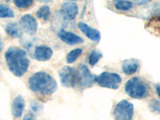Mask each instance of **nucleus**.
<instances>
[{"label": "nucleus", "mask_w": 160, "mask_h": 120, "mask_svg": "<svg viewBox=\"0 0 160 120\" xmlns=\"http://www.w3.org/2000/svg\"><path fill=\"white\" fill-rule=\"evenodd\" d=\"M15 13L9 6L6 4H0V18H13Z\"/></svg>", "instance_id": "17"}, {"label": "nucleus", "mask_w": 160, "mask_h": 120, "mask_svg": "<svg viewBox=\"0 0 160 120\" xmlns=\"http://www.w3.org/2000/svg\"><path fill=\"white\" fill-rule=\"evenodd\" d=\"M2 48H3V42H2V39L0 38V52H1V51L2 50Z\"/></svg>", "instance_id": "28"}, {"label": "nucleus", "mask_w": 160, "mask_h": 120, "mask_svg": "<svg viewBox=\"0 0 160 120\" xmlns=\"http://www.w3.org/2000/svg\"><path fill=\"white\" fill-rule=\"evenodd\" d=\"M114 6L116 9L120 10V11H129L133 8V3L131 1H115L114 2Z\"/></svg>", "instance_id": "19"}, {"label": "nucleus", "mask_w": 160, "mask_h": 120, "mask_svg": "<svg viewBox=\"0 0 160 120\" xmlns=\"http://www.w3.org/2000/svg\"><path fill=\"white\" fill-rule=\"evenodd\" d=\"M82 48H76V49L72 50V51H70L68 54V55H67V62H68V63H73V62H75V61L78 59V57L82 55Z\"/></svg>", "instance_id": "18"}, {"label": "nucleus", "mask_w": 160, "mask_h": 120, "mask_svg": "<svg viewBox=\"0 0 160 120\" xmlns=\"http://www.w3.org/2000/svg\"><path fill=\"white\" fill-rule=\"evenodd\" d=\"M19 24L21 28L29 35H34L38 30L37 20L30 14H26L22 16V18H20Z\"/></svg>", "instance_id": "8"}, {"label": "nucleus", "mask_w": 160, "mask_h": 120, "mask_svg": "<svg viewBox=\"0 0 160 120\" xmlns=\"http://www.w3.org/2000/svg\"><path fill=\"white\" fill-rule=\"evenodd\" d=\"M155 89H156V92L158 94V97L160 98V84H157L156 87H155Z\"/></svg>", "instance_id": "26"}, {"label": "nucleus", "mask_w": 160, "mask_h": 120, "mask_svg": "<svg viewBox=\"0 0 160 120\" xmlns=\"http://www.w3.org/2000/svg\"><path fill=\"white\" fill-rule=\"evenodd\" d=\"M148 108L151 110V112L158 115V114H160V101H158V99H155V98H153L149 102Z\"/></svg>", "instance_id": "21"}, {"label": "nucleus", "mask_w": 160, "mask_h": 120, "mask_svg": "<svg viewBox=\"0 0 160 120\" xmlns=\"http://www.w3.org/2000/svg\"><path fill=\"white\" fill-rule=\"evenodd\" d=\"M14 3L18 8H28L34 3V1L32 0H15L14 1Z\"/></svg>", "instance_id": "22"}, {"label": "nucleus", "mask_w": 160, "mask_h": 120, "mask_svg": "<svg viewBox=\"0 0 160 120\" xmlns=\"http://www.w3.org/2000/svg\"><path fill=\"white\" fill-rule=\"evenodd\" d=\"M95 82L101 88L117 90L122 82V78L117 73L104 71L96 76Z\"/></svg>", "instance_id": "5"}, {"label": "nucleus", "mask_w": 160, "mask_h": 120, "mask_svg": "<svg viewBox=\"0 0 160 120\" xmlns=\"http://www.w3.org/2000/svg\"><path fill=\"white\" fill-rule=\"evenodd\" d=\"M139 68V62L135 58H128L124 60L122 63V69L124 74L131 75L135 74Z\"/></svg>", "instance_id": "14"}, {"label": "nucleus", "mask_w": 160, "mask_h": 120, "mask_svg": "<svg viewBox=\"0 0 160 120\" xmlns=\"http://www.w3.org/2000/svg\"><path fill=\"white\" fill-rule=\"evenodd\" d=\"M58 36L62 42L68 44V45H75V44L82 43L84 41L82 38L78 36L75 33L66 31L64 29H61L58 31Z\"/></svg>", "instance_id": "9"}, {"label": "nucleus", "mask_w": 160, "mask_h": 120, "mask_svg": "<svg viewBox=\"0 0 160 120\" xmlns=\"http://www.w3.org/2000/svg\"><path fill=\"white\" fill-rule=\"evenodd\" d=\"M79 85L83 88H89L96 82V76L91 74L88 66L81 64L79 68Z\"/></svg>", "instance_id": "7"}, {"label": "nucleus", "mask_w": 160, "mask_h": 120, "mask_svg": "<svg viewBox=\"0 0 160 120\" xmlns=\"http://www.w3.org/2000/svg\"><path fill=\"white\" fill-rule=\"evenodd\" d=\"M42 108V104H40V102H37V101H32L31 103V110L34 113H38Z\"/></svg>", "instance_id": "23"}, {"label": "nucleus", "mask_w": 160, "mask_h": 120, "mask_svg": "<svg viewBox=\"0 0 160 120\" xmlns=\"http://www.w3.org/2000/svg\"><path fill=\"white\" fill-rule=\"evenodd\" d=\"M22 120H36V118H35V116L34 114H32V113H28V114H27L23 117Z\"/></svg>", "instance_id": "24"}, {"label": "nucleus", "mask_w": 160, "mask_h": 120, "mask_svg": "<svg viewBox=\"0 0 160 120\" xmlns=\"http://www.w3.org/2000/svg\"><path fill=\"white\" fill-rule=\"evenodd\" d=\"M134 106L128 100H122L115 105L113 111L115 120H132Z\"/></svg>", "instance_id": "6"}, {"label": "nucleus", "mask_w": 160, "mask_h": 120, "mask_svg": "<svg viewBox=\"0 0 160 120\" xmlns=\"http://www.w3.org/2000/svg\"><path fill=\"white\" fill-rule=\"evenodd\" d=\"M25 108V101L21 95L15 97L11 104V113L15 118H20Z\"/></svg>", "instance_id": "13"}, {"label": "nucleus", "mask_w": 160, "mask_h": 120, "mask_svg": "<svg viewBox=\"0 0 160 120\" xmlns=\"http://www.w3.org/2000/svg\"><path fill=\"white\" fill-rule=\"evenodd\" d=\"M153 15L156 17H160V5L153 11Z\"/></svg>", "instance_id": "25"}, {"label": "nucleus", "mask_w": 160, "mask_h": 120, "mask_svg": "<svg viewBox=\"0 0 160 120\" xmlns=\"http://www.w3.org/2000/svg\"><path fill=\"white\" fill-rule=\"evenodd\" d=\"M53 55V51L51 48L46 45H40L36 47L34 51V58L38 61L49 60Z\"/></svg>", "instance_id": "12"}, {"label": "nucleus", "mask_w": 160, "mask_h": 120, "mask_svg": "<svg viewBox=\"0 0 160 120\" xmlns=\"http://www.w3.org/2000/svg\"><path fill=\"white\" fill-rule=\"evenodd\" d=\"M59 78L61 83L65 88H75L79 83V71L70 66H64L60 70Z\"/></svg>", "instance_id": "4"}, {"label": "nucleus", "mask_w": 160, "mask_h": 120, "mask_svg": "<svg viewBox=\"0 0 160 120\" xmlns=\"http://www.w3.org/2000/svg\"><path fill=\"white\" fill-rule=\"evenodd\" d=\"M5 59L10 71L17 77H22L29 68L30 60L26 51L11 47L5 53Z\"/></svg>", "instance_id": "1"}, {"label": "nucleus", "mask_w": 160, "mask_h": 120, "mask_svg": "<svg viewBox=\"0 0 160 120\" xmlns=\"http://www.w3.org/2000/svg\"><path fill=\"white\" fill-rule=\"evenodd\" d=\"M148 1H137V2H135V3L138 4V5H143V4H146L148 3Z\"/></svg>", "instance_id": "27"}, {"label": "nucleus", "mask_w": 160, "mask_h": 120, "mask_svg": "<svg viewBox=\"0 0 160 120\" xmlns=\"http://www.w3.org/2000/svg\"><path fill=\"white\" fill-rule=\"evenodd\" d=\"M78 28L79 30L83 33L86 36L91 40V41H95V42H98L101 38V35H100L99 31L97 29L91 28L88 24H86L83 22H79L78 23Z\"/></svg>", "instance_id": "11"}, {"label": "nucleus", "mask_w": 160, "mask_h": 120, "mask_svg": "<svg viewBox=\"0 0 160 120\" xmlns=\"http://www.w3.org/2000/svg\"><path fill=\"white\" fill-rule=\"evenodd\" d=\"M5 31L7 34L12 38H18L22 35V28L18 26L17 22H9L8 24H7Z\"/></svg>", "instance_id": "15"}, {"label": "nucleus", "mask_w": 160, "mask_h": 120, "mask_svg": "<svg viewBox=\"0 0 160 120\" xmlns=\"http://www.w3.org/2000/svg\"><path fill=\"white\" fill-rule=\"evenodd\" d=\"M102 57V54L98 50H93L90 54L89 64L91 66H95Z\"/></svg>", "instance_id": "20"}, {"label": "nucleus", "mask_w": 160, "mask_h": 120, "mask_svg": "<svg viewBox=\"0 0 160 120\" xmlns=\"http://www.w3.org/2000/svg\"><path fill=\"white\" fill-rule=\"evenodd\" d=\"M36 15L38 18H42L45 21H48L51 16V11L48 6L44 5L40 7L39 9L37 11Z\"/></svg>", "instance_id": "16"}, {"label": "nucleus", "mask_w": 160, "mask_h": 120, "mask_svg": "<svg viewBox=\"0 0 160 120\" xmlns=\"http://www.w3.org/2000/svg\"><path fill=\"white\" fill-rule=\"evenodd\" d=\"M28 83L33 92L42 95H51L57 90L55 79L45 71H38L33 74L28 80Z\"/></svg>", "instance_id": "2"}, {"label": "nucleus", "mask_w": 160, "mask_h": 120, "mask_svg": "<svg viewBox=\"0 0 160 120\" xmlns=\"http://www.w3.org/2000/svg\"><path fill=\"white\" fill-rule=\"evenodd\" d=\"M125 92L131 98L141 99L148 97L149 88L148 84L139 77H134L126 82Z\"/></svg>", "instance_id": "3"}, {"label": "nucleus", "mask_w": 160, "mask_h": 120, "mask_svg": "<svg viewBox=\"0 0 160 120\" xmlns=\"http://www.w3.org/2000/svg\"><path fill=\"white\" fill-rule=\"evenodd\" d=\"M62 15L68 19H75L78 13V4L72 1H67L62 4L61 7Z\"/></svg>", "instance_id": "10"}]
</instances>
